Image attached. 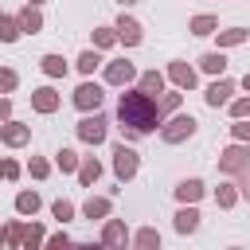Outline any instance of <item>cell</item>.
<instances>
[{"mask_svg": "<svg viewBox=\"0 0 250 250\" xmlns=\"http://www.w3.org/2000/svg\"><path fill=\"white\" fill-rule=\"evenodd\" d=\"M117 113H121V121H125V125H133V133H148V129H156V102H152L145 90L121 94Z\"/></svg>", "mask_w": 250, "mask_h": 250, "instance_id": "cell-1", "label": "cell"}, {"mask_svg": "<svg viewBox=\"0 0 250 250\" xmlns=\"http://www.w3.org/2000/svg\"><path fill=\"white\" fill-rule=\"evenodd\" d=\"M195 133V117L191 113H180V117H172V125H164V141H184V137H191Z\"/></svg>", "mask_w": 250, "mask_h": 250, "instance_id": "cell-2", "label": "cell"}, {"mask_svg": "<svg viewBox=\"0 0 250 250\" xmlns=\"http://www.w3.org/2000/svg\"><path fill=\"white\" fill-rule=\"evenodd\" d=\"M78 137L82 141H90V145H98V141H105V121L94 113V117H82L78 121Z\"/></svg>", "mask_w": 250, "mask_h": 250, "instance_id": "cell-3", "label": "cell"}, {"mask_svg": "<svg viewBox=\"0 0 250 250\" xmlns=\"http://www.w3.org/2000/svg\"><path fill=\"white\" fill-rule=\"evenodd\" d=\"M74 105H78V109H98V105H102V90H98L94 82H82V86L74 90Z\"/></svg>", "mask_w": 250, "mask_h": 250, "instance_id": "cell-4", "label": "cell"}, {"mask_svg": "<svg viewBox=\"0 0 250 250\" xmlns=\"http://www.w3.org/2000/svg\"><path fill=\"white\" fill-rule=\"evenodd\" d=\"M113 156H117V160H113V168H117V176H121V180H129V176L137 172V152L121 145V148H117Z\"/></svg>", "mask_w": 250, "mask_h": 250, "instance_id": "cell-5", "label": "cell"}, {"mask_svg": "<svg viewBox=\"0 0 250 250\" xmlns=\"http://www.w3.org/2000/svg\"><path fill=\"white\" fill-rule=\"evenodd\" d=\"M113 31H117V39H125L129 47H133V43H141V23H137V20H129V16H121Z\"/></svg>", "mask_w": 250, "mask_h": 250, "instance_id": "cell-6", "label": "cell"}, {"mask_svg": "<svg viewBox=\"0 0 250 250\" xmlns=\"http://www.w3.org/2000/svg\"><path fill=\"white\" fill-rule=\"evenodd\" d=\"M105 78H109L113 86H121V82H133V78H137V70H133V62H125V59H121V62H109Z\"/></svg>", "mask_w": 250, "mask_h": 250, "instance_id": "cell-7", "label": "cell"}, {"mask_svg": "<svg viewBox=\"0 0 250 250\" xmlns=\"http://www.w3.org/2000/svg\"><path fill=\"white\" fill-rule=\"evenodd\" d=\"M31 105H35L39 113H51V109L59 105V94H55L51 86H43V90H35V94H31Z\"/></svg>", "mask_w": 250, "mask_h": 250, "instance_id": "cell-8", "label": "cell"}, {"mask_svg": "<svg viewBox=\"0 0 250 250\" xmlns=\"http://www.w3.org/2000/svg\"><path fill=\"white\" fill-rule=\"evenodd\" d=\"M168 74H172V82H176V86H188V90L195 86V70H191L188 62H172V70H168Z\"/></svg>", "mask_w": 250, "mask_h": 250, "instance_id": "cell-9", "label": "cell"}, {"mask_svg": "<svg viewBox=\"0 0 250 250\" xmlns=\"http://www.w3.org/2000/svg\"><path fill=\"white\" fill-rule=\"evenodd\" d=\"M230 82H211V90H207V105H223L227 98H230Z\"/></svg>", "mask_w": 250, "mask_h": 250, "instance_id": "cell-10", "label": "cell"}, {"mask_svg": "<svg viewBox=\"0 0 250 250\" xmlns=\"http://www.w3.org/2000/svg\"><path fill=\"white\" fill-rule=\"evenodd\" d=\"M176 195H180V199H184V203H188V199H191V203H195V199H199V195H203V184H199V180H184V184H180V188H176Z\"/></svg>", "mask_w": 250, "mask_h": 250, "instance_id": "cell-11", "label": "cell"}, {"mask_svg": "<svg viewBox=\"0 0 250 250\" xmlns=\"http://www.w3.org/2000/svg\"><path fill=\"white\" fill-rule=\"evenodd\" d=\"M39 27H43L39 12H35V8H23V12H20V31H39Z\"/></svg>", "mask_w": 250, "mask_h": 250, "instance_id": "cell-12", "label": "cell"}, {"mask_svg": "<svg viewBox=\"0 0 250 250\" xmlns=\"http://www.w3.org/2000/svg\"><path fill=\"white\" fill-rule=\"evenodd\" d=\"M199 66H203L207 74H223V66H227V59H223L219 51H211V55H203V59H199Z\"/></svg>", "mask_w": 250, "mask_h": 250, "instance_id": "cell-13", "label": "cell"}, {"mask_svg": "<svg viewBox=\"0 0 250 250\" xmlns=\"http://www.w3.org/2000/svg\"><path fill=\"white\" fill-rule=\"evenodd\" d=\"M43 70H47L51 78H59V74H66V62H62V55H43Z\"/></svg>", "mask_w": 250, "mask_h": 250, "instance_id": "cell-14", "label": "cell"}, {"mask_svg": "<svg viewBox=\"0 0 250 250\" xmlns=\"http://www.w3.org/2000/svg\"><path fill=\"white\" fill-rule=\"evenodd\" d=\"M160 86H164V78L156 74V70H148V74H141V90L152 98V94H160Z\"/></svg>", "mask_w": 250, "mask_h": 250, "instance_id": "cell-15", "label": "cell"}, {"mask_svg": "<svg viewBox=\"0 0 250 250\" xmlns=\"http://www.w3.org/2000/svg\"><path fill=\"white\" fill-rule=\"evenodd\" d=\"M195 227H199V215H195V211H191V207H188V211H180V215H176V230H184V234H188V230H195Z\"/></svg>", "mask_w": 250, "mask_h": 250, "instance_id": "cell-16", "label": "cell"}, {"mask_svg": "<svg viewBox=\"0 0 250 250\" xmlns=\"http://www.w3.org/2000/svg\"><path fill=\"white\" fill-rule=\"evenodd\" d=\"M215 31V16H195L191 20V35H211Z\"/></svg>", "mask_w": 250, "mask_h": 250, "instance_id": "cell-17", "label": "cell"}, {"mask_svg": "<svg viewBox=\"0 0 250 250\" xmlns=\"http://www.w3.org/2000/svg\"><path fill=\"white\" fill-rule=\"evenodd\" d=\"M98 62H102V59H98V51H82V55H78V70H82V74H94V70H98Z\"/></svg>", "mask_w": 250, "mask_h": 250, "instance_id": "cell-18", "label": "cell"}, {"mask_svg": "<svg viewBox=\"0 0 250 250\" xmlns=\"http://www.w3.org/2000/svg\"><path fill=\"white\" fill-rule=\"evenodd\" d=\"M4 141L8 145H23L27 141V125H4Z\"/></svg>", "mask_w": 250, "mask_h": 250, "instance_id": "cell-19", "label": "cell"}, {"mask_svg": "<svg viewBox=\"0 0 250 250\" xmlns=\"http://www.w3.org/2000/svg\"><path fill=\"white\" fill-rule=\"evenodd\" d=\"M242 39H246V31H242V27H230V31L219 35V47H234V43H242Z\"/></svg>", "mask_w": 250, "mask_h": 250, "instance_id": "cell-20", "label": "cell"}, {"mask_svg": "<svg viewBox=\"0 0 250 250\" xmlns=\"http://www.w3.org/2000/svg\"><path fill=\"white\" fill-rule=\"evenodd\" d=\"M16 207H20V211H23V215H31V211H35V207H39V195H35V191H23V195H20V199H16Z\"/></svg>", "mask_w": 250, "mask_h": 250, "instance_id": "cell-21", "label": "cell"}, {"mask_svg": "<svg viewBox=\"0 0 250 250\" xmlns=\"http://www.w3.org/2000/svg\"><path fill=\"white\" fill-rule=\"evenodd\" d=\"M16 35H20V23H16V20H4V16H0V39H4V43H12Z\"/></svg>", "mask_w": 250, "mask_h": 250, "instance_id": "cell-22", "label": "cell"}, {"mask_svg": "<svg viewBox=\"0 0 250 250\" xmlns=\"http://www.w3.org/2000/svg\"><path fill=\"white\" fill-rule=\"evenodd\" d=\"M98 172H102V164H98V160H86V164H82V184H94Z\"/></svg>", "mask_w": 250, "mask_h": 250, "instance_id": "cell-23", "label": "cell"}, {"mask_svg": "<svg viewBox=\"0 0 250 250\" xmlns=\"http://www.w3.org/2000/svg\"><path fill=\"white\" fill-rule=\"evenodd\" d=\"M105 211H109V203H105V199H90V203H86V215H90V219H102Z\"/></svg>", "mask_w": 250, "mask_h": 250, "instance_id": "cell-24", "label": "cell"}, {"mask_svg": "<svg viewBox=\"0 0 250 250\" xmlns=\"http://www.w3.org/2000/svg\"><path fill=\"white\" fill-rule=\"evenodd\" d=\"M113 39H117V31H109V27H98V31H94V43H98V47H109Z\"/></svg>", "mask_w": 250, "mask_h": 250, "instance_id": "cell-25", "label": "cell"}, {"mask_svg": "<svg viewBox=\"0 0 250 250\" xmlns=\"http://www.w3.org/2000/svg\"><path fill=\"white\" fill-rule=\"evenodd\" d=\"M74 164H78V152H74V148H62V152H59V168H66V172H70Z\"/></svg>", "mask_w": 250, "mask_h": 250, "instance_id": "cell-26", "label": "cell"}, {"mask_svg": "<svg viewBox=\"0 0 250 250\" xmlns=\"http://www.w3.org/2000/svg\"><path fill=\"white\" fill-rule=\"evenodd\" d=\"M16 86V70H0V94Z\"/></svg>", "mask_w": 250, "mask_h": 250, "instance_id": "cell-27", "label": "cell"}, {"mask_svg": "<svg viewBox=\"0 0 250 250\" xmlns=\"http://www.w3.org/2000/svg\"><path fill=\"white\" fill-rule=\"evenodd\" d=\"M70 215H74V207H70V203H62V199H59V203H55V219H70Z\"/></svg>", "mask_w": 250, "mask_h": 250, "instance_id": "cell-28", "label": "cell"}, {"mask_svg": "<svg viewBox=\"0 0 250 250\" xmlns=\"http://www.w3.org/2000/svg\"><path fill=\"white\" fill-rule=\"evenodd\" d=\"M230 109H234V117H246V113H250V98H242V102H234Z\"/></svg>", "mask_w": 250, "mask_h": 250, "instance_id": "cell-29", "label": "cell"}, {"mask_svg": "<svg viewBox=\"0 0 250 250\" xmlns=\"http://www.w3.org/2000/svg\"><path fill=\"white\" fill-rule=\"evenodd\" d=\"M16 172H20V168H16V164H12V160H4V164H0V176H8V180H12V176H16Z\"/></svg>", "mask_w": 250, "mask_h": 250, "instance_id": "cell-30", "label": "cell"}, {"mask_svg": "<svg viewBox=\"0 0 250 250\" xmlns=\"http://www.w3.org/2000/svg\"><path fill=\"white\" fill-rule=\"evenodd\" d=\"M219 203H223V207H230V203H234V191H230V188H223V191H219Z\"/></svg>", "mask_w": 250, "mask_h": 250, "instance_id": "cell-31", "label": "cell"}, {"mask_svg": "<svg viewBox=\"0 0 250 250\" xmlns=\"http://www.w3.org/2000/svg\"><path fill=\"white\" fill-rule=\"evenodd\" d=\"M234 137H238V141H246V137H250V125H242V121H238V125H234Z\"/></svg>", "mask_w": 250, "mask_h": 250, "instance_id": "cell-32", "label": "cell"}, {"mask_svg": "<svg viewBox=\"0 0 250 250\" xmlns=\"http://www.w3.org/2000/svg\"><path fill=\"white\" fill-rule=\"evenodd\" d=\"M8 113H12V102H8V98H0V121H4Z\"/></svg>", "mask_w": 250, "mask_h": 250, "instance_id": "cell-33", "label": "cell"}, {"mask_svg": "<svg viewBox=\"0 0 250 250\" xmlns=\"http://www.w3.org/2000/svg\"><path fill=\"white\" fill-rule=\"evenodd\" d=\"M242 86H246V90H250V74H246V78H242Z\"/></svg>", "mask_w": 250, "mask_h": 250, "instance_id": "cell-34", "label": "cell"}, {"mask_svg": "<svg viewBox=\"0 0 250 250\" xmlns=\"http://www.w3.org/2000/svg\"><path fill=\"white\" fill-rule=\"evenodd\" d=\"M117 4H137V0H117Z\"/></svg>", "mask_w": 250, "mask_h": 250, "instance_id": "cell-35", "label": "cell"}, {"mask_svg": "<svg viewBox=\"0 0 250 250\" xmlns=\"http://www.w3.org/2000/svg\"><path fill=\"white\" fill-rule=\"evenodd\" d=\"M31 4H39V0H31Z\"/></svg>", "mask_w": 250, "mask_h": 250, "instance_id": "cell-36", "label": "cell"}]
</instances>
